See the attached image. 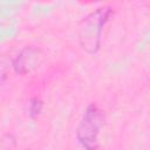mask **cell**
I'll use <instances>...</instances> for the list:
<instances>
[{
    "mask_svg": "<svg viewBox=\"0 0 150 150\" xmlns=\"http://www.w3.org/2000/svg\"><path fill=\"white\" fill-rule=\"evenodd\" d=\"M111 9L109 7L97 8L87 15L79 27V41L83 50L88 54H95L101 47L102 32L109 21Z\"/></svg>",
    "mask_w": 150,
    "mask_h": 150,
    "instance_id": "1",
    "label": "cell"
},
{
    "mask_svg": "<svg viewBox=\"0 0 150 150\" xmlns=\"http://www.w3.org/2000/svg\"><path fill=\"white\" fill-rule=\"evenodd\" d=\"M104 124V114L95 104H90L84 110L76 130V138L80 144L87 149H96L98 135Z\"/></svg>",
    "mask_w": 150,
    "mask_h": 150,
    "instance_id": "2",
    "label": "cell"
},
{
    "mask_svg": "<svg viewBox=\"0 0 150 150\" xmlns=\"http://www.w3.org/2000/svg\"><path fill=\"white\" fill-rule=\"evenodd\" d=\"M42 62V54L39 49L33 47L25 48L13 61V68L16 74H28L36 69Z\"/></svg>",
    "mask_w": 150,
    "mask_h": 150,
    "instance_id": "3",
    "label": "cell"
},
{
    "mask_svg": "<svg viewBox=\"0 0 150 150\" xmlns=\"http://www.w3.org/2000/svg\"><path fill=\"white\" fill-rule=\"evenodd\" d=\"M41 109H42V103H41V101H39L38 98L33 100L32 103H30V107H29L30 116H32V117L38 116V115L41 112Z\"/></svg>",
    "mask_w": 150,
    "mask_h": 150,
    "instance_id": "4",
    "label": "cell"
}]
</instances>
